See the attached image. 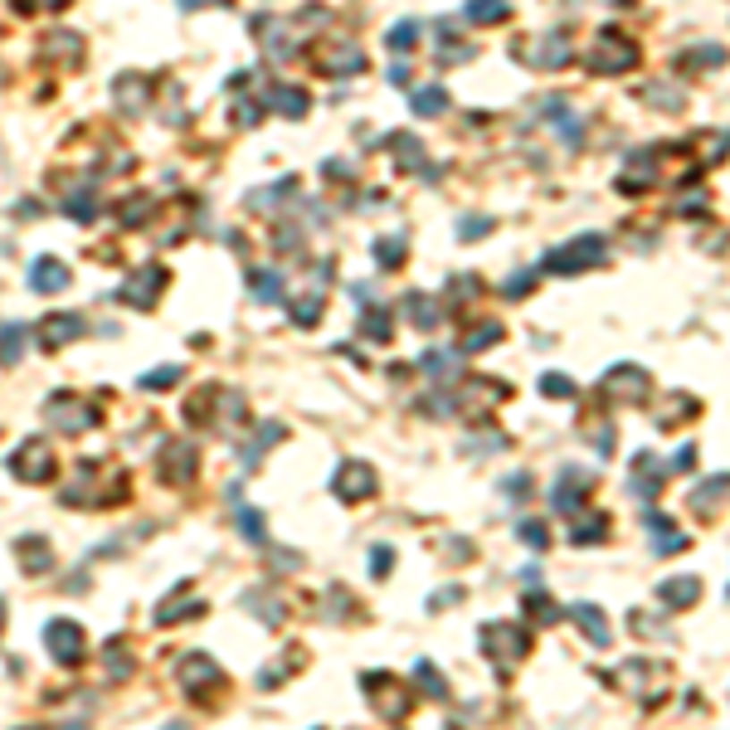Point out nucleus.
<instances>
[{"mask_svg": "<svg viewBox=\"0 0 730 730\" xmlns=\"http://www.w3.org/2000/svg\"><path fill=\"white\" fill-rule=\"evenodd\" d=\"M44 419H49L54 429H64V434H88V429L98 424V409L79 400V395H54L49 404H44Z\"/></svg>", "mask_w": 730, "mask_h": 730, "instance_id": "nucleus-1", "label": "nucleus"}, {"mask_svg": "<svg viewBox=\"0 0 730 730\" xmlns=\"http://www.w3.org/2000/svg\"><path fill=\"white\" fill-rule=\"evenodd\" d=\"M54 448L44 444V438H30L25 448H15V458H10V472H15L20 482H49L54 478Z\"/></svg>", "mask_w": 730, "mask_h": 730, "instance_id": "nucleus-2", "label": "nucleus"}, {"mask_svg": "<svg viewBox=\"0 0 730 730\" xmlns=\"http://www.w3.org/2000/svg\"><path fill=\"white\" fill-rule=\"evenodd\" d=\"M44 643H49V658L59 662V667H79L83 662V628L69 624V618H54V624L44 628Z\"/></svg>", "mask_w": 730, "mask_h": 730, "instance_id": "nucleus-3", "label": "nucleus"}, {"mask_svg": "<svg viewBox=\"0 0 730 730\" xmlns=\"http://www.w3.org/2000/svg\"><path fill=\"white\" fill-rule=\"evenodd\" d=\"M336 492L346 497V502H365V497L375 492V472L365 468V463H346V468L336 472Z\"/></svg>", "mask_w": 730, "mask_h": 730, "instance_id": "nucleus-4", "label": "nucleus"}, {"mask_svg": "<svg viewBox=\"0 0 730 730\" xmlns=\"http://www.w3.org/2000/svg\"><path fill=\"white\" fill-rule=\"evenodd\" d=\"M30 287L35 293H59V287H69V263H59V259H35L30 263Z\"/></svg>", "mask_w": 730, "mask_h": 730, "instance_id": "nucleus-5", "label": "nucleus"}, {"mask_svg": "<svg viewBox=\"0 0 730 730\" xmlns=\"http://www.w3.org/2000/svg\"><path fill=\"white\" fill-rule=\"evenodd\" d=\"M161 283H166V273H161V268L137 273V278H127V287H122V302H132V307H151V302H157V293H161Z\"/></svg>", "mask_w": 730, "mask_h": 730, "instance_id": "nucleus-6", "label": "nucleus"}, {"mask_svg": "<svg viewBox=\"0 0 730 730\" xmlns=\"http://www.w3.org/2000/svg\"><path fill=\"white\" fill-rule=\"evenodd\" d=\"M181 677H185V687H191V696H205L209 687H219V682H225L209 658H185L181 662Z\"/></svg>", "mask_w": 730, "mask_h": 730, "instance_id": "nucleus-7", "label": "nucleus"}, {"mask_svg": "<svg viewBox=\"0 0 730 730\" xmlns=\"http://www.w3.org/2000/svg\"><path fill=\"white\" fill-rule=\"evenodd\" d=\"M79 317H73V312H54L49 317V322H44V331H39V341H44V346H49V351H59L64 346V341H73V336H79Z\"/></svg>", "mask_w": 730, "mask_h": 730, "instance_id": "nucleus-8", "label": "nucleus"}, {"mask_svg": "<svg viewBox=\"0 0 730 730\" xmlns=\"http://www.w3.org/2000/svg\"><path fill=\"white\" fill-rule=\"evenodd\" d=\"M195 472V453L185 448V444H171L166 448V458H161V478L166 482H185Z\"/></svg>", "mask_w": 730, "mask_h": 730, "instance_id": "nucleus-9", "label": "nucleus"}, {"mask_svg": "<svg viewBox=\"0 0 730 730\" xmlns=\"http://www.w3.org/2000/svg\"><path fill=\"white\" fill-rule=\"evenodd\" d=\"M574 618L584 624V633H590V643H608V624H604V614L599 608H590V604H574Z\"/></svg>", "mask_w": 730, "mask_h": 730, "instance_id": "nucleus-10", "label": "nucleus"}, {"mask_svg": "<svg viewBox=\"0 0 730 730\" xmlns=\"http://www.w3.org/2000/svg\"><path fill=\"white\" fill-rule=\"evenodd\" d=\"M25 331H30V327H20V322H10L5 331H0V365H15V361H20V346H25Z\"/></svg>", "mask_w": 730, "mask_h": 730, "instance_id": "nucleus-11", "label": "nucleus"}, {"mask_svg": "<svg viewBox=\"0 0 730 730\" xmlns=\"http://www.w3.org/2000/svg\"><path fill=\"white\" fill-rule=\"evenodd\" d=\"M696 594H701V584H696V580H667V584H662V599H667L672 608L692 604Z\"/></svg>", "mask_w": 730, "mask_h": 730, "instance_id": "nucleus-12", "label": "nucleus"}, {"mask_svg": "<svg viewBox=\"0 0 730 730\" xmlns=\"http://www.w3.org/2000/svg\"><path fill=\"white\" fill-rule=\"evenodd\" d=\"M20 556H25L20 560L25 570H35V574L49 570V546H44V540H20Z\"/></svg>", "mask_w": 730, "mask_h": 730, "instance_id": "nucleus-13", "label": "nucleus"}, {"mask_svg": "<svg viewBox=\"0 0 730 730\" xmlns=\"http://www.w3.org/2000/svg\"><path fill=\"white\" fill-rule=\"evenodd\" d=\"M502 15H506V0H468V20H478V25H492Z\"/></svg>", "mask_w": 730, "mask_h": 730, "instance_id": "nucleus-14", "label": "nucleus"}, {"mask_svg": "<svg viewBox=\"0 0 730 730\" xmlns=\"http://www.w3.org/2000/svg\"><path fill=\"white\" fill-rule=\"evenodd\" d=\"M414 113H424V117L444 113V93H438V88H424V93H414Z\"/></svg>", "mask_w": 730, "mask_h": 730, "instance_id": "nucleus-15", "label": "nucleus"}, {"mask_svg": "<svg viewBox=\"0 0 730 730\" xmlns=\"http://www.w3.org/2000/svg\"><path fill=\"white\" fill-rule=\"evenodd\" d=\"M273 103H278V107H283L287 117L307 113V98H297V88H278V98H273Z\"/></svg>", "mask_w": 730, "mask_h": 730, "instance_id": "nucleus-16", "label": "nucleus"}, {"mask_svg": "<svg viewBox=\"0 0 730 730\" xmlns=\"http://www.w3.org/2000/svg\"><path fill=\"white\" fill-rule=\"evenodd\" d=\"M64 215H73V219H93L98 209H93V195H69L64 200Z\"/></svg>", "mask_w": 730, "mask_h": 730, "instance_id": "nucleus-17", "label": "nucleus"}, {"mask_svg": "<svg viewBox=\"0 0 730 730\" xmlns=\"http://www.w3.org/2000/svg\"><path fill=\"white\" fill-rule=\"evenodd\" d=\"M253 297H263V302H278V273H259V278H253Z\"/></svg>", "mask_w": 730, "mask_h": 730, "instance_id": "nucleus-18", "label": "nucleus"}, {"mask_svg": "<svg viewBox=\"0 0 730 730\" xmlns=\"http://www.w3.org/2000/svg\"><path fill=\"white\" fill-rule=\"evenodd\" d=\"M175 380H181V370L166 365V370H157V375H141V390H166V385H175Z\"/></svg>", "mask_w": 730, "mask_h": 730, "instance_id": "nucleus-19", "label": "nucleus"}, {"mask_svg": "<svg viewBox=\"0 0 730 730\" xmlns=\"http://www.w3.org/2000/svg\"><path fill=\"white\" fill-rule=\"evenodd\" d=\"M103 658L113 662V672H117V677H127V672H132V658H127V648H122V643H113V648L103 652Z\"/></svg>", "mask_w": 730, "mask_h": 730, "instance_id": "nucleus-20", "label": "nucleus"}, {"mask_svg": "<svg viewBox=\"0 0 730 730\" xmlns=\"http://www.w3.org/2000/svg\"><path fill=\"white\" fill-rule=\"evenodd\" d=\"M239 526H243V536H249V540H263V526H259V516H253V512H239Z\"/></svg>", "mask_w": 730, "mask_h": 730, "instance_id": "nucleus-21", "label": "nucleus"}, {"mask_svg": "<svg viewBox=\"0 0 730 730\" xmlns=\"http://www.w3.org/2000/svg\"><path fill=\"white\" fill-rule=\"evenodd\" d=\"M414 35H419V25H400V30L390 35V44H395V49H404V44L414 39Z\"/></svg>", "mask_w": 730, "mask_h": 730, "instance_id": "nucleus-22", "label": "nucleus"}, {"mask_svg": "<svg viewBox=\"0 0 730 730\" xmlns=\"http://www.w3.org/2000/svg\"><path fill=\"white\" fill-rule=\"evenodd\" d=\"M546 390H550V395H574V385H570V380H560V375H550Z\"/></svg>", "mask_w": 730, "mask_h": 730, "instance_id": "nucleus-23", "label": "nucleus"}, {"mask_svg": "<svg viewBox=\"0 0 730 730\" xmlns=\"http://www.w3.org/2000/svg\"><path fill=\"white\" fill-rule=\"evenodd\" d=\"M0 624H5V604H0Z\"/></svg>", "mask_w": 730, "mask_h": 730, "instance_id": "nucleus-24", "label": "nucleus"}]
</instances>
